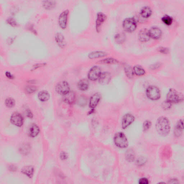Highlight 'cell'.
Segmentation results:
<instances>
[{
	"label": "cell",
	"instance_id": "6da1fadb",
	"mask_svg": "<svg viewBox=\"0 0 184 184\" xmlns=\"http://www.w3.org/2000/svg\"><path fill=\"white\" fill-rule=\"evenodd\" d=\"M156 129L160 136L163 137L168 136L171 130V124L169 119L163 116L159 117L156 122Z\"/></svg>",
	"mask_w": 184,
	"mask_h": 184
},
{
	"label": "cell",
	"instance_id": "7a4b0ae2",
	"mask_svg": "<svg viewBox=\"0 0 184 184\" xmlns=\"http://www.w3.org/2000/svg\"><path fill=\"white\" fill-rule=\"evenodd\" d=\"M183 100V95L174 88H170L166 95V100L172 105L180 103Z\"/></svg>",
	"mask_w": 184,
	"mask_h": 184
},
{
	"label": "cell",
	"instance_id": "3957f363",
	"mask_svg": "<svg viewBox=\"0 0 184 184\" xmlns=\"http://www.w3.org/2000/svg\"><path fill=\"white\" fill-rule=\"evenodd\" d=\"M114 144L118 147L120 148H126L128 146V141L127 138L122 132H118L114 136Z\"/></svg>",
	"mask_w": 184,
	"mask_h": 184
},
{
	"label": "cell",
	"instance_id": "277c9868",
	"mask_svg": "<svg viewBox=\"0 0 184 184\" xmlns=\"http://www.w3.org/2000/svg\"><path fill=\"white\" fill-rule=\"evenodd\" d=\"M146 94L149 99L156 101L159 100L161 98L160 90L157 87L154 86H149L146 88Z\"/></svg>",
	"mask_w": 184,
	"mask_h": 184
},
{
	"label": "cell",
	"instance_id": "5b68a950",
	"mask_svg": "<svg viewBox=\"0 0 184 184\" xmlns=\"http://www.w3.org/2000/svg\"><path fill=\"white\" fill-rule=\"evenodd\" d=\"M138 24L134 18H126L122 22V27L125 31L128 32H132L136 30Z\"/></svg>",
	"mask_w": 184,
	"mask_h": 184
},
{
	"label": "cell",
	"instance_id": "8992f818",
	"mask_svg": "<svg viewBox=\"0 0 184 184\" xmlns=\"http://www.w3.org/2000/svg\"><path fill=\"white\" fill-rule=\"evenodd\" d=\"M101 68L98 66H94L88 71V77L90 80L94 81L98 80L101 74Z\"/></svg>",
	"mask_w": 184,
	"mask_h": 184
},
{
	"label": "cell",
	"instance_id": "52a82bcc",
	"mask_svg": "<svg viewBox=\"0 0 184 184\" xmlns=\"http://www.w3.org/2000/svg\"><path fill=\"white\" fill-rule=\"evenodd\" d=\"M55 90L59 94L63 95L70 91V86L67 81H61L57 85Z\"/></svg>",
	"mask_w": 184,
	"mask_h": 184
},
{
	"label": "cell",
	"instance_id": "ba28073f",
	"mask_svg": "<svg viewBox=\"0 0 184 184\" xmlns=\"http://www.w3.org/2000/svg\"><path fill=\"white\" fill-rule=\"evenodd\" d=\"M69 11L68 10H64L59 15L58 24L62 29H65L67 27Z\"/></svg>",
	"mask_w": 184,
	"mask_h": 184
},
{
	"label": "cell",
	"instance_id": "9c48e42d",
	"mask_svg": "<svg viewBox=\"0 0 184 184\" xmlns=\"http://www.w3.org/2000/svg\"><path fill=\"white\" fill-rule=\"evenodd\" d=\"M107 18V15L102 12H99L97 13L96 22H95V28L97 32H100L101 29L102 25Z\"/></svg>",
	"mask_w": 184,
	"mask_h": 184
},
{
	"label": "cell",
	"instance_id": "30bf717a",
	"mask_svg": "<svg viewBox=\"0 0 184 184\" xmlns=\"http://www.w3.org/2000/svg\"><path fill=\"white\" fill-rule=\"evenodd\" d=\"M135 120V117L132 114L127 113L125 114L121 121V127L123 129H126L133 124Z\"/></svg>",
	"mask_w": 184,
	"mask_h": 184
},
{
	"label": "cell",
	"instance_id": "8fae6325",
	"mask_svg": "<svg viewBox=\"0 0 184 184\" xmlns=\"http://www.w3.org/2000/svg\"><path fill=\"white\" fill-rule=\"evenodd\" d=\"M11 122L15 126L21 127L23 124L24 119L22 116L18 113H15L11 118Z\"/></svg>",
	"mask_w": 184,
	"mask_h": 184
},
{
	"label": "cell",
	"instance_id": "7c38bea8",
	"mask_svg": "<svg viewBox=\"0 0 184 184\" xmlns=\"http://www.w3.org/2000/svg\"><path fill=\"white\" fill-rule=\"evenodd\" d=\"M112 79V75L108 72H102L98 79L99 84L103 85H105L110 83Z\"/></svg>",
	"mask_w": 184,
	"mask_h": 184
},
{
	"label": "cell",
	"instance_id": "4fadbf2b",
	"mask_svg": "<svg viewBox=\"0 0 184 184\" xmlns=\"http://www.w3.org/2000/svg\"><path fill=\"white\" fill-rule=\"evenodd\" d=\"M149 33L150 38L158 40L160 38L162 35V32L159 28L153 27L149 30Z\"/></svg>",
	"mask_w": 184,
	"mask_h": 184
},
{
	"label": "cell",
	"instance_id": "5bb4252c",
	"mask_svg": "<svg viewBox=\"0 0 184 184\" xmlns=\"http://www.w3.org/2000/svg\"><path fill=\"white\" fill-rule=\"evenodd\" d=\"M101 96L100 93H96L92 95L89 101V107L91 109H94L100 102Z\"/></svg>",
	"mask_w": 184,
	"mask_h": 184
},
{
	"label": "cell",
	"instance_id": "9a60e30c",
	"mask_svg": "<svg viewBox=\"0 0 184 184\" xmlns=\"http://www.w3.org/2000/svg\"><path fill=\"white\" fill-rule=\"evenodd\" d=\"M55 40L58 46L61 48H64L66 46L65 36L61 32H58L55 34Z\"/></svg>",
	"mask_w": 184,
	"mask_h": 184
},
{
	"label": "cell",
	"instance_id": "2e32d148",
	"mask_svg": "<svg viewBox=\"0 0 184 184\" xmlns=\"http://www.w3.org/2000/svg\"><path fill=\"white\" fill-rule=\"evenodd\" d=\"M63 100L65 103L72 105L76 101V96L74 91H69L66 94L63 95Z\"/></svg>",
	"mask_w": 184,
	"mask_h": 184
},
{
	"label": "cell",
	"instance_id": "e0dca14e",
	"mask_svg": "<svg viewBox=\"0 0 184 184\" xmlns=\"http://www.w3.org/2000/svg\"><path fill=\"white\" fill-rule=\"evenodd\" d=\"M184 130L183 120L180 119L177 122L174 129V135L175 136L180 137L182 136Z\"/></svg>",
	"mask_w": 184,
	"mask_h": 184
},
{
	"label": "cell",
	"instance_id": "ac0fdd59",
	"mask_svg": "<svg viewBox=\"0 0 184 184\" xmlns=\"http://www.w3.org/2000/svg\"><path fill=\"white\" fill-rule=\"evenodd\" d=\"M107 53L105 52L97 50L91 52L88 54V58L91 60L103 58L106 56Z\"/></svg>",
	"mask_w": 184,
	"mask_h": 184
},
{
	"label": "cell",
	"instance_id": "d6986e66",
	"mask_svg": "<svg viewBox=\"0 0 184 184\" xmlns=\"http://www.w3.org/2000/svg\"><path fill=\"white\" fill-rule=\"evenodd\" d=\"M139 40L141 42H146L150 40V38L149 30L144 29L141 30L138 34Z\"/></svg>",
	"mask_w": 184,
	"mask_h": 184
},
{
	"label": "cell",
	"instance_id": "ffe728a7",
	"mask_svg": "<svg viewBox=\"0 0 184 184\" xmlns=\"http://www.w3.org/2000/svg\"><path fill=\"white\" fill-rule=\"evenodd\" d=\"M78 88L81 91H85L88 90L89 87V82L86 79L80 80L77 84Z\"/></svg>",
	"mask_w": 184,
	"mask_h": 184
},
{
	"label": "cell",
	"instance_id": "44dd1931",
	"mask_svg": "<svg viewBox=\"0 0 184 184\" xmlns=\"http://www.w3.org/2000/svg\"><path fill=\"white\" fill-rule=\"evenodd\" d=\"M152 13V10L150 7L146 6L142 9L140 14L144 18H147L151 16Z\"/></svg>",
	"mask_w": 184,
	"mask_h": 184
},
{
	"label": "cell",
	"instance_id": "7402d4cb",
	"mask_svg": "<svg viewBox=\"0 0 184 184\" xmlns=\"http://www.w3.org/2000/svg\"><path fill=\"white\" fill-rule=\"evenodd\" d=\"M40 130L38 126L35 124L32 125L29 130V136L35 138L39 134Z\"/></svg>",
	"mask_w": 184,
	"mask_h": 184
},
{
	"label": "cell",
	"instance_id": "603a6c76",
	"mask_svg": "<svg viewBox=\"0 0 184 184\" xmlns=\"http://www.w3.org/2000/svg\"><path fill=\"white\" fill-rule=\"evenodd\" d=\"M42 4L43 7L45 9L50 10L55 7L56 2L55 1H42Z\"/></svg>",
	"mask_w": 184,
	"mask_h": 184
},
{
	"label": "cell",
	"instance_id": "cb8c5ba5",
	"mask_svg": "<svg viewBox=\"0 0 184 184\" xmlns=\"http://www.w3.org/2000/svg\"><path fill=\"white\" fill-rule=\"evenodd\" d=\"M34 169L33 167L32 166H26L24 167L21 170V172L24 174L29 178L32 177L34 174Z\"/></svg>",
	"mask_w": 184,
	"mask_h": 184
},
{
	"label": "cell",
	"instance_id": "d4e9b609",
	"mask_svg": "<svg viewBox=\"0 0 184 184\" xmlns=\"http://www.w3.org/2000/svg\"><path fill=\"white\" fill-rule=\"evenodd\" d=\"M133 71L134 74L137 76H140L144 75L146 74V71L141 66L136 65L133 67Z\"/></svg>",
	"mask_w": 184,
	"mask_h": 184
},
{
	"label": "cell",
	"instance_id": "484cf974",
	"mask_svg": "<svg viewBox=\"0 0 184 184\" xmlns=\"http://www.w3.org/2000/svg\"><path fill=\"white\" fill-rule=\"evenodd\" d=\"M39 99L42 102H46L49 99L50 94L48 91H42L39 92L38 95Z\"/></svg>",
	"mask_w": 184,
	"mask_h": 184
},
{
	"label": "cell",
	"instance_id": "4316f807",
	"mask_svg": "<svg viewBox=\"0 0 184 184\" xmlns=\"http://www.w3.org/2000/svg\"><path fill=\"white\" fill-rule=\"evenodd\" d=\"M99 63L105 64V65H112L118 63V61L116 59L113 58H105L99 61Z\"/></svg>",
	"mask_w": 184,
	"mask_h": 184
},
{
	"label": "cell",
	"instance_id": "83f0119b",
	"mask_svg": "<svg viewBox=\"0 0 184 184\" xmlns=\"http://www.w3.org/2000/svg\"><path fill=\"white\" fill-rule=\"evenodd\" d=\"M124 71L128 79H131L133 78L134 74L133 69L131 66L127 65L125 66Z\"/></svg>",
	"mask_w": 184,
	"mask_h": 184
},
{
	"label": "cell",
	"instance_id": "f1b7e54d",
	"mask_svg": "<svg viewBox=\"0 0 184 184\" xmlns=\"http://www.w3.org/2000/svg\"><path fill=\"white\" fill-rule=\"evenodd\" d=\"M125 37V34L123 33H121L116 34L114 37V39L117 43L121 44L124 42Z\"/></svg>",
	"mask_w": 184,
	"mask_h": 184
},
{
	"label": "cell",
	"instance_id": "f546056e",
	"mask_svg": "<svg viewBox=\"0 0 184 184\" xmlns=\"http://www.w3.org/2000/svg\"><path fill=\"white\" fill-rule=\"evenodd\" d=\"M161 20L163 23L168 26L171 25L173 22L172 17L168 15H165L163 16L161 18Z\"/></svg>",
	"mask_w": 184,
	"mask_h": 184
},
{
	"label": "cell",
	"instance_id": "4dcf8cb0",
	"mask_svg": "<svg viewBox=\"0 0 184 184\" xmlns=\"http://www.w3.org/2000/svg\"><path fill=\"white\" fill-rule=\"evenodd\" d=\"M126 158L128 161H133L135 159V153L133 151L130 150L127 151L126 154Z\"/></svg>",
	"mask_w": 184,
	"mask_h": 184
},
{
	"label": "cell",
	"instance_id": "1f68e13d",
	"mask_svg": "<svg viewBox=\"0 0 184 184\" xmlns=\"http://www.w3.org/2000/svg\"><path fill=\"white\" fill-rule=\"evenodd\" d=\"M5 103L7 107L11 108L14 106L15 104V100L13 98H8L5 100Z\"/></svg>",
	"mask_w": 184,
	"mask_h": 184
},
{
	"label": "cell",
	"instance_id": "d6a6232c",
	"mask_svg": "<svg viewBox=\"0 0 184 184\" xmlns=\"http://www.w3.org/2000/svg\"><path fill=\"white\" fill-rule=\"evenodd\" d=\"M152 126V123L150 121L146 120L143 123V125H142V129L144 132H146Z\"/></svg>",
	"mask_w": 184,
	"mask_h": 184
},
{
	"label": "cell",
	"instance_id": "836d02e7",
	"mask_svg": "<svg viewBox=\"0 0 184 184\" xmlns=\"http://www.w3.org/2000/svg\"><path fill=\"white\" fill-rule=\"evenodd\" d=\"M25 90L26 93L30 94L36 91V88L34 86H28L26 87Z\"/></svg>",
	"mask_w": 184,
	"mask_h": 184
},
{
	"label": "cell",
	"instance_id": "e575fe53",
	"mask_svg": "<svg viewBox=\"0 0 184 184\" xmlns=\"http://www.w3.org/2000/svg\"><path fill=\"white\" fill-rule=\"evenodd\" d=\"M7 23L12 26L15 27L17 25V24L14 19L13 18H9L7 20Z\"/></svg>",
	"mask_w": 184,
	"mask_h": 184
},
{
	"label": "cell",
	"instance_id": "d590c367",
	"mask_svg": "<svg viewBox=\"0 0 184 184\" xmlns=\"http://www.w3.org/2000/svg\"><path fill=\"white\" fill-rule=\"evenodd\" d=\"M171 104L168 103V102L166 100L164 102V103H163L162 107L163 109H165V110H168V109H169L171 108Z\"/></svg>",
	"mask_w": 184,
	"mask_h": 184
},
{
	"label": "cell",
	"instance_id": "8d00e7d4",
	"mask_svg": "<svg viewBox=\"0 0 184 184\" xmlns=\"http://www.w3.org/2000/svg\"><path fill=\"white\" fill-rule=\"evenodd\" d=\"M159 52L163 54H167L169 52V50L168 49L164 47H161L159 48Z\"/></svg>",
	"mask_w": 184,
	"mask_h": 184
},
{
	"label": "cell",
	"instance_id": "74e56055",
	"mask_svg": "<svg viewBox=\"0 0 184 184\" xmlns=\"http://www.w3.org/2000/svg\"><path fill=\"white\" fill-rule=\"evenodd\" d=\"M146 161V160H145V158H139L138 160H137V164L138 165L141 166L142 165H144Z\"/></svg>",
	"mask_w": 184,
	"mask_h": 184
},
{
	"label": "cell",
	"instance_id": "f35d334b",
	"mask_svg": "<svg viewBox=\"0 0 184 184\" xmlns=\"http://www.w3.org/2000/svg\"><path fill=\"white\" fill-rule=\"evenodd\" d=\"M138 183L140 184H148L149 180L147 178H142L140 179Z\"/></svg>",
	"mask_w": 184,
	"mask_h": 184
},
{
	"label": "cell",
	"instance_id": "ab89813d",
	"mask_svg": "<svg viewBox=\"0 0 184 184\" xmlns=\"http://www.w3.org/2000/svg\"><path fill=\"white\" fill-rule=\"evenodd\" d=\"M160 67V64L159 63H156L152 65L151 66L150 68L152 70H155V69L159 68Z\"/></svg>",
	"mask_w": 184,
	"mask_h": 184
},
{
	"label": "cell",
	"instance_id": "60d3db41",
	"mask_svg": "<svg viewBox=\"0 0 184 184\" xmlns=\"http://www.w3.org/2000/svg\"><path fill=\"white\" fill-rule=\"evenodd\" d=\"M168 183L171 184H178L179 183V181L176 179H171L168 181Z\"/></svg>",
	"mask_w": 184,
	"mask_h": 184
},
{
	"label": "cell",
	"instance_id": "b9f144b4",
	"mask_svg": "<svg viewBox=\"0 0 184 184\" xmlns=\"http://www.w3.org/2000/svg\"><path fill=\"white\" fill-rule=\"evenodd\" d=\"M46 65V63H42L40 64H36V65L34 66L33 69H37L39 68L40 67H43V66H45Z\"/></svg>",
	"mask_w": 184,
	"mask_h": 184
},
{
	"label": "cell",
	"instance_id": "7bdbcfd3",
	"mask_svg": "<svg viewBox=\"0 0 184 184\" xmlns=\"http://www.w3.org/2000/svg\"><path fill=\"white\" fill-rule=\"evenodd\" d=\"M6 74V77L8 78V79H13L14 78V76L13 75V74H12L11 73H10V72H6V74Z\"/></svg>",
	"mask_w": 184,
	"mask_h": 184
},
{
	"label": "cell",
	"instance_id": "ee69618b",
	"mask_svg": "<svg viewBox=\"0 0 184 184\" xmlns=\"http://www.w3.org/2000/svg\"><path fill=\"white\" fill-rule=\"evenodd\" d=\"M60 158L63 160H65L67 158V155L66 154L65 152L62 153L60 155Z\"/></svg>",
	"mask_w": 184,
	"mask_h": 184
},
{
	"label": "cell",
	"instance_id": "f6af8a7d",
	"mask_svg": "<svg viewBox=\"0 0 184 184\" xmlns=\"http://www.w3.org/2000/svg\"><path fill=\"white\" fill-rule=\"evenodd\" d=\"M27 116L28 117L30 118H32L33 117V114L31 111L28 110L27 112Z\"/></svg>",
	"mask_w": 184,
	"mask_h": 184
}]
</instances>
